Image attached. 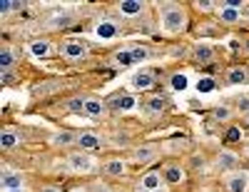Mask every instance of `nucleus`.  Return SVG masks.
<instances>
[{
  "label": "nucleus",
  "mask_w": 249,
  "mask_h": 192,
  "mask_svg": "<svg viewBox=\"0 0 249 192\" xmlns=\"http://www.w3.org/2000/svg\"><path fill=\"white\" fill-rule=\"evenodd\" d=\"M219 18L224 20L227 25H234V23H239L242 13H239V10H234V8H227L224 3H219Z\"/></svg>",
  "instance_id": "f3484780"
},
{
  "label": "nucleus",
  "mask_w": 249,
  "mask_h": 192,
  "mask_svg": "<svg viewBox=\"0 0 249 192\" xmlns=\"http://www.w3.org/2000/svg\"><path fill=\"white\" fill-rule=\"evenodd\" d=\"M237 140H242V130L239 127H230L227 130V142H237Z\"/></svg>",
  "instance_id": "2f4dec72"
},
{
  "label": "nucleus",
  "mask_w": 249,
  "mask_h": 192,
  "mask_svg": "<svg viewBox=\"0 0 249 192\" xmlns=\"http://www.w3.org/2000/svg\"><path fill=\"white\" fill-rule=\"evenodd\" d=\"M144 108H147V113H150V115H160V113L164 110V97H160V95L150 97L147 102H144Z\"/></svg>",
  "instance_id": "4be33fe9"
},
{
  "label": "nucleus",
  "mask_w": 249,
  "mask_h": 192,
  "mask_svg": "<svg viewBox=\"0 0 249 192\" xmlns=\"http://www.w3.org/2000/svg\"><path fill=\"white\" fill-rule=\"evenodd\" d=\"M68 165L75 170V173H90V170L95 167V160L88 153H72L68 157Z\"/></svg>",
  "instance_id": "7ed1b4c3"
},
{
  "label": "nucleus",
  "mask_w": 249,
  "mask_h": 192,
  "mask_svg": "<svg viewBox=\"0 0 249 192\" xmlns=\"http://www.w3.org/2000/svg\"><path fill=\"white\" fill-rule=\"evenodd\" d=\"M130 53H132V60L135 62H140V60H147V48H130Z\"/></svg>",
  "instance_id": "c756f323"
},
{
  "label": "nucleus",
  "mask_w": 249,
  "mask_h": 192,
  "mask_svg": "<svg viewBox=\"0 0 249 192\" xmlns=\"http://www.w3.org/2000/svg\"><path fill=\"white\" fill-rule=\"evenodd\" d=\"M15 62H18V55H15V50L10 48V45H5L3 50H0V73H10L13 68H15Z\"/></svg>",
  "instance_id": "1a4fd4ad"
},
{
  "label": "nucleus",
  "mask_w": 249,
  "mask_h": 192,
  "mask_svg": "<svg viewBox=\"0 0 249 192\" xmlns=\"http://www.w3.org/2000/svg\"><path fill=\"white\" fill-rule=\"evenodd\" d=\"M85 115L92 117V120H100L102 115H105V102L97 100V97H88L85 100Z\"/></svg>",
  "instance_id": "9d476101"
},
{
  "label": "nucleus",
  "mask_w": 249,
  "mask_h": 192,
  "mask_svg": "<svg viewBox=\"0 0 249 192\" xmlns=\"http://www.w3.org/2000/svg\"><path fill=\"white\" fill-rule=\"evenodd\" d=\"M155 192H162V190H155Z\"/></svg>",
  "instance_id": "79ce46f5"
},
{
  "label": "nucleus",
  "mask_w": 249,
  "mask_h": 192,
  "mask_svg": "<svg viewBox=\"0 0 249 192\" xmlns=\"http://www.w3.org/2000/svg\"><path fill=\"white\" fill-rule=\"evenodd\" d=\"M157 155H160L157 145H142V147H137V150H135L132 160H135L137 165H147V162H152Z\"/></svg>",
  "instance_id": "423d86ee"
},
{
  "label": "nucleus",
  "mask_w": 249,
  "mask_h": 192,
  "mask_svg": "<svg viewBox=\"0 0 249 192\" xmlns=\"http://www.w3.org/2000/svg\"><path fill=\"white\" fill-rule=\"evenodd\" d=\"M247 122H249V115H247Z\"/></svg>",
  "instance_id": "37998d69"
},
{
  "label": "nucleus",
  "mask_w": 249,
  "mask_h": 192,
  "mask_svg": "<svg viewBox=\"0 0 249 192\" xmlns=\"http://www.w3.org/2000/svg\"><path fill=\"white\" fill-rule=\"evenodd\" d=\"M164 185V177L160 173H147L142 180H140V190L142 192H155V190H162Z\"/></svg>",
  "instance_id": "6e6552de"
},
{
  "label": "nucleus",
  "mask_w": 249,
  "mask_h": 192,
  "mask_svg": "<svg viewBox=\"0 0 249 192\" xmlns=\"http://www.w3.org/2000/svg\"><path fill=\"white\" fill-rule=\"evenodd\" d=\"M247 50H249V42H247Z\"/></svg>",
  "instance_id": "a19ab883"
},
{
  "label": "nucleus",
  "mask_w": 249,
  "mask_h": 192,
  "mask_svg": "<svg viewBox=\"0 0 249 192\" xmlns=\"http://www.w3.org/2000/svg\"><path fill=\"white\" fill-rule=\"evenodd\" d=\"M195 60L202 62V65H210V62L214 60V48H210V45H197V48H195Z\"/></svg>",
  "instance_id": "dca6fc26"
},
{
  "label": "nucleus",
  "mask_w": 249,
  "mask_h": 192,
  "mask_svg": "<svg viewBox=\"0 0 249 192\" xmlns=\"http://www.w3.org/2000/svg\"><path fill=\"white\" fill-rule=\"evenodd\" d=\"M50 48H53V45H50L48 40H35L33 45H30V53H33L35 58H48V55H50Z\"/></svg>",
  "instance_id": "aec40b11"
},
{
  "label": "nucleus",
  "mask_w": 249,
  "mask_h": 192,
  "mask_svg": "<svg viewBox=\"0 0 249 192\" xmlns=\"http://www.w3.org/2000/svg\"><path fill=\"white\" fill-rule=\"evenodd\" d=\"M102 170H105V175H110V177H122L124 175V162L122 160H107Z\"/></svg>",
  "instance_id": "6ab92c4d"
},
{
  "label": "nucleus",
  "mask_w": 249,
  "mask_h": 192,
  "mask_svg": "<svg viewBox=\"0 0 249 192\" xmlns=\"http://www.w3.org/2000/svg\"><path fill=\"white\" fill-rule=\"evenodd\" d=\"M224 187L227 192H249V175L247 173H230L224 177Z\"/></svg>",
  "instance_id": "f03ea898"
},
{
  "label": "nucleus",
  "mask_w": 249,
  "mask_h": 192,
  "mask_svg": "<svg viewBox=\"0 0 249 192\" xmlns=\"http://www.w3.org/2000/svg\"><path fill=\"white\" fill-rule=\"evenodd\" d=\"M152 85H155V75L147 73V70H140V73L132 77V88H135V90H150Z\"/></svg>",
  "instance_id": "9b49d317"
},
{
  "label": "nucleus",
  "mask_w": 249,
  "mask_h": 192,
  "mask_svg": "<svg viewBox=\"0 0 249 192\" xmlns=\"http://www.w3.org/2000/svg\"><path fill=\"white\" fill-rule=\"evenodd\" d=\"M164 182H170V185H179L182 180H184V170L179 167V165H167L164 167Z\"/></svg>",
  "instance_id": "f8f14e48"
},
{
  "label": "nucleus",
  "mask_w": 249,
  "mask_h": 192,
  "mask_svg": "<svg viewBox=\"0 0 249 192\" xmlns=\"http://www.w3.org/2000/svg\"><path fill=\"white\" fill-rule=\"evenodd\" d=\"M237 165H239V157L234 153H230V150H222L217 155V167H222V170H232Z\"/></svg>",
  "instance_id": "4468645a"
},
{
  "label": "nucleus",
  "mask_w": 249,
  "mask_h": 192,
  "mask_svg": "<svg viewBox=\"0 0 249 192\" xmlns=\"http://www.w3.org/2000/svg\"><path fill=\"white\" fill-rule=\"evenodd\" d=\"M187 25V13L182 5H175V3H167L162 5V28L167 33H179L184 30Z\"/></svg>",
  "instance_id": "f257e3e1"
},
{
  "label": "nucleus",
  "mask_w": 249,
  "mask_h": 192,
  "mask_svg": "<svg viewBox=\"0 0 249 192\" xmlns=\"http://www.w3.org/2000/svg\"><path fill=\"white\" fill-rule=\"evenodd\" d=\"M40 192H62V190H60V187H55V185H48V187H43Z\"/></svg>",
  "instance_id": "4c0bfd02"
},
{
  "label": "nucleus",
  "mask_w": 249,
  "mask_h": 192,
  "mask_svg": "<svg viewBox=\"0 0 249 192\" xmlns=\"http://www.w3.org/2000/svg\"><path fill=\"white\" fill-rule=\"evenodd\" d=\"M0 187H3V192L23 190V175H20V173H10V170H5L3 177H0Z\"/></svg>",
  "instance_id": "39448f33"
},
{
  "label": "nucleus",
  "mask_w": 249,
  "mask_h": 192,
  "mask_svg": "<svg viewBox=\"0 0 249 192\" xmlns=\"http://www.w3.org/2000/svg\"><path fill=\"white\" fill-rule=\"evenodd\" d=\"M187 85H190V80H187V75H184V73H175V75L170 77V88H172V90H177V93L187 90Z\"/></svg>",
  "instance_id": "5701e85b"
},
{
  "label": "nucleus",
  "mask_w": 249,
  "mask_h": 192,
  "mask_svg": "<svg viewBox=\"0 0 249 192\" xmlns=\"http://www.w3.org/2000/svg\"><path fill=\"white\" fill-rule=\"evenodd\" d=\"M85 100L88 97H72V100H68V110L70 113H85Z\"/></svg>",
  "instance_id": "bb28decb"
},
{
  "label": "nucleus",
  "mask_w": 249,
  "mask_h": 192,
  "mask_svg": "<svg viewBox=\"0 0 249 192\" xmlns=\"http://www.w3.org/2000/svg\"><path fill=\"white\" fill-rule=\"evenodd\" d=\"M70 20H72L70 15H62V18H55V20H53V25H55V28H62V25H68Z\"/></svg>",
  "instance_id": "72a5a7b5"
},
{
  "label": "nucleus",
  "mask_w": 249,
  "mask_h": 192,
  "mask_svg": "<svg viewBox=\"0 0 249 192\" xmlns=\"http://www.w3.org/2000/svg\"><path fill=\"white\" fill-rule=\"evenodd\" d=\"M115 62H120V65H132V53L130 50H120V53H115Z\"/></svg>",
  "instance_id": "cd10ccee"
},
{
  "label": "nucleus",
  "mask_w": 249,
  "mask_h": 192,
  "mask_svg": "<svg viewBox=\"0 0 249 192\" xmlns=\"http://www.w3.org/2000/svg\"><path fill=\"white\" fill-rule=\"evenodd\" d=\"M192 165H195L197 170H202V167H204V157H202V155H199V157L195 155V157H192Z\"/></svg>",
  "instance_id": "e433bc0d"
},
{
  "label": "nucleus",
  "mask_w": 249,
  "mask_h": 192,
  "mask_svg": "<svg viewBox=\"0 0 249 192\" xmlns=\"http://www.w3.org/2000/svg\"><path fill=\"white\" fill-rule=\"evenodd\" d=\"M197 8L204 10V13H210V10H214V8H219V5H217V3H210V0H202V3H197Z\"/></svg>",
  "instance_id": "473e14b6"
},
{
  "label": "nucleus",
  "mask_w": 249,
  "mask_h": 192,
  "mask_svg": "<svg viewBox=\"0 0 249 192\" xmlns=\"http://www.w3.org/2000/svg\"><path fill=\"white\" fill-rule=\"evenodd\" d=\"M53 142H55V145H60V147H68V145L77 142V135H72V133H60V135H55V137H53Z\"/></svg>",
  "instance_id": "b1692460"
},
{
  "label": "nucleus",
  "mask_w": 249,
  "mask_h": 192,
  "mask_svg": "<svg viewBox=\"0 0 249 192\" xmlns=\"http://www.w3.org/2000/svg\"><path fill=\"white\" fill-rule=\"evenodd\" d=\"M214 117H217L219 122H224V120H230V117H232V110L222 105V108H217V110H214Z\"/></svg>",
  "instance_id": "7c9ffc66"
},
{
  "label": "nucleus",
  "mask_w": 249,
  "mask_h": 192,
  "mask_svg": "<svg viewBox=\"0 0 249 192\" xmlns=\"http://www.w3.org/2000/svg\"><path fill=\"white\" fill-rule=\"evenodd\" d=\"M214 88H217V82H214L212 77H199V80H197V90H199V93H212Z\"/></svg>",
  "instance_id": "a878e982"
},
{
  "label": "nucleus",
  "mask_w": 249,
  "mask_h": 192,
  "mask_svg": "<svg viewBox=\"0 0 249 192\" xmlns=\"http://www.w3.org/2000/svg\"><path fill=\"white\" fill-rule=\"evenodd\" d=\"M62 55L70 58V60H82L88 55V45H85V42H77V40L65 42V45H62Z\"/></svg>",
  "instance_id": "0eeeda50"
},
{
  "label": "nucleus",
  "mask_w": 249,
  "mask_h": 192,
  "mask_svg": "<svg viewBox=\"0 0 249 192\" xmlns=\"http://www.w3.org/2000/svg\"><path fill=\"white\" fill-rule=\"evenodd\" d=\"M117 8H120V13H122V15L132 18V15H140V13L144 10V3H140V0H122V3H120Z\"/></svg>",
  "instance_id": "ddd939ff"
},
{
  "label": "nucleus",
  "mask_w": 249,
  "mask_h": 192,
  "mask_svg": "<svg viewBox=\"0 0 249 192\" xmlns=\"http://www.w3.org/2000/svg\"><path fill=\"white\" fill-rule=\"evenodd\" d=\"M247 157H249V142H247Z\"/></svg>",
  "instance_id": "58836bf2"
},
{
  "label": "nucleus",
  "mask_w": 249,
  "mask_h": 192,
  "mask_svg": "<svg viewBox=\"0 0 249 192\" xmlns=\"http://www.w3.org/2000/svg\"><path fill=\"white\" fill-rule=\"evenodd\" d=\"M224 5H227V8H234V10H242V8H244V3H242V0H227Z\"/></svg>",
  "instance_id": "f704fd0d"
},
{
  "label": "nucleus",
  "mask_w": 249,
  "mask_h": 192,
  "mask_svg": "<svg viewBox=\"0 0 249 192\" xmlns=\"http://www.w3.org/2000/svg\"><path fill=\"white\" fill-rule=\"evenodd\" d=\"M25 5L23 3H15V0H3L0 3V15H8V13H13V10H23Z\"/></svg>",
  "instance_id": "393cba45"
},
{
  "label": "nucleus",
  "mask_w": 249,
  "mask_h": 192,
  "mask_svg": "<svg viewBox=\"0 0 249 192\" xmlns=\"http://www.w3.org/2000/svg\"><path fill=\"white\" fill-rule=\"evenodd\" d=\"M239 113H247L249 115V97H242L239 100Z\"/></svg>",
  "instance_id": "c9c22d12"
},
{
  "label": "nucleus",
  "mask_w": 249,
  "mask_h": 192,
  "mask_svg": "<svg viewBox=\"0 0 249 192\" xmlns=\"http://www.w3.org/2000/svg\"><path fill=\"white\" fill-rule=\"evenodd\" d=\"M95 33H97V38L110 40V38H115V35H117V25L112 23V20H102V23H97Z\"/></svg>",
  "instance_id": "2eb2a0df"
},
{
  "label": "nucleus",
  "mask_w": 249,
  "mask_h": 192,
  "mask_svg": "<svg viewBox=\"0 0 249 192\" xmlns=\"http://www.w3.org/2000/svg\"><path fill=\"white\" fill-rule=\"evenodd\" d=\"M13 192H25V190H13Z\"/></svg>",
  "instance_id": "ea45409f"
},
{
  "label": "nucleus",
  "mask_w": 249,
  "mask_h": 192,
  "mask_svg": "<svg viewBox=\"0 0 249 192\" xmlns=\"http://www.w3.org/2000/svg\"><path fill=\"white\" fill-rule=\"evenodd\" d=\"M18 142H20V135L13 133L10 127H5V130L0 133V147H3V150H10V147H15Z\"/></svg>",
  "instance_id": "a211bd4d"
},
{
  "label": "nucleus",
  "mask_w": 249,
  "mask_h": 192,
  "mask_svg": "<svg viewBox=\"0 0 249 192\" xmlns=\"http://www.w3.org/2000/svg\"><path fill=\"white\" fill-rule=\"evenodd\" d=\"M77 147L82 153H95L102 147V140L95 133H82V135H77Z\"/></svg>",
  "instance_id": "20e7f679"
},
{
  "label": "nucleus",
  "mask_w": 249,
  "mask_h": 192,
  "mask_svg": "<svg viewBox=\"0 0 249 192\" xmlns=\"http://www.w3.org/2000/svg\"><path fill=\"white\" fill-rule=\"evenodd\" d=\"M227 82H230V85H242V82H247L244 68H230V70H227Z\"/></svg>",
  "instance_id": "412c9836"
},
{
  "label": "nucleus",
  "mask_w": 249,
  "mask_h": 192,
  "mask_svg": "<svg viewBox=\"0 0 249 192\" xmlns=\"http://www.w3.org/2000/svg\"><path fill=\"white\" fill-rule=\"evenodd\" d=\"M137 105L135 95H120V110H132Z\"/></svg>",
  "instance_id": "c85d7f7f"
}]
</instances>
